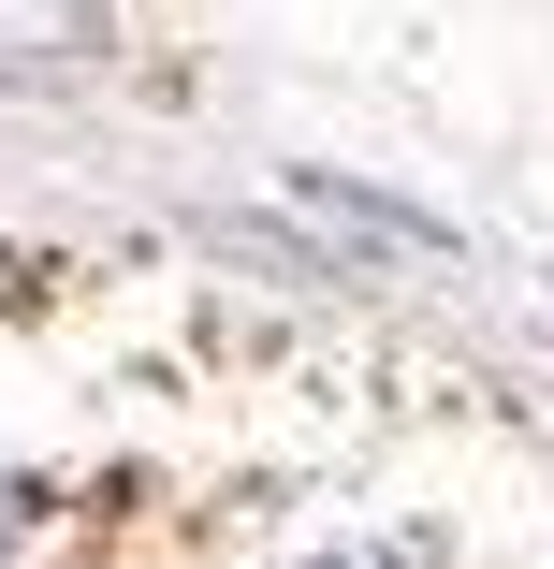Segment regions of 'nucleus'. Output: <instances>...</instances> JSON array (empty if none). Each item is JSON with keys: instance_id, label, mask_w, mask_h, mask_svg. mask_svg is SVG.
<instances>
[{"instance_id": "f257e3e1", "label": "nucleus", "mask_w": 554, "mask_h": 569, "mask_svg": "<svg viewBox=\"0 0 554 569\" xmlns=\"http://www.w3.org/2000/svg\"><path fill=\"white\" fill-rule=\"evenodd\" d=\"M102 30V0H0V59H59Z\"/></svg>"}, {"instance_id": "f03ea898", "label": "nucleus", "mask_w": 554, "mask_h": 569, "mask_svg": "<svg viewBox=\"0 0 554 569\" xmlns=\"http://www.w3.org/2000/svg\"><path fill=\"white\" fill-rule=\"evenodd\" d=\"M16 526H30V497H16V482H0V555H16Z\"/></svg>"}]
</instances>
